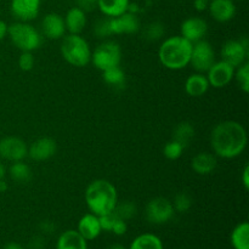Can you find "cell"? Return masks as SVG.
Returning <instances> with one entry per match:
<instances>
[{
    "label": "cell",
    "mask_w": 249,
    "mask_h": 249,
    "mask_svg": "<svg viewBox=\"0 0 249 249\" xmlns=\"http://www.w3.org/2000/svg\"><path fill=\"white\" fill-rule=\"evenodd\" d=\"M0 156L9 162L23 160L28 157V146L17 136H6L0 140Z\"/></svg>",
    "instance_id": "obj_11"
},
{
    "label": "cell",
    "mask_w": 249,
    "mask_h": 249,
    "mask_svg": "<svg viewBox=\"0 0 249 249\" xmlns=\"http://www.w3.org/2000/svg\"><path fill=\"white\" fill-rule=\"evenodd\" d=\"M146 219L153 225H164L175 215L173 203L165 197H156L151 199L145 209Z\"/></svg>",
    "instance_id": "obj_7"
},
{
    "label": "cell",
    "mask_w": 249,
    "mask_h": 249,
    "mask_svg": "<svg viewBox=\"0 0 249 249\" xmlns=\"http://www.w3.org/2000/svg\"><path fill=\"white\" fill-rule=\"evenodd\" d=\"M233 79L237 82L238 87L243 92H249V62L246 61L241 66L236 67L235 70V77Z\"/></svg>",
    "instance_id": "obj_30"
},
{
    "label": "cell",
    "mask_w": 249,
    "mask_h": 249,
    "mask_svg": "<svg viewBox=\"0 0 249 249\" xmlns=\"http://www.w3.org/2000/svg\"><path fill=\"white\" fill-rule=\"evenodd\" d=\"M241 1H245V0H241Z\"/></svg>",
    "instance_id": "obj_47"
},
{
    "label": "cell",
    "mask_w": 249,
    "mask_h": 249,
    "mask_svg": "<svg viewBox=\"0 0 249 249\" xmlns=\"http://www.w3.org/2000/svg\"><path fill=\"white\" fill-rule=\"evenodd\" d=\"M7 190V184L6 181H4V179L0 180V192H5Z\"/></svg>",
    "instance_id": "obj_44"
},
{
    "label": "cell",
    "mask_w": 249,
    "mask_h": 249,
    "mask_svg": "<svg viewBox=\"0 0 249 249\" xmlns=\"http://www.w3.org/2000/svg\"><path fill=\"white\" fill-rule=\"evenodd\" d=\"M9 174L14 181L19 182V184H26L31 180L32 170L31 167L23 160H17V162H12L9 169Z\"/></svg>",
    "instance_id": "obj_26"
},
{
    "label": "cell",
    "mask_w": 249,
    "mask_h": 249,
    "mask_svg": "<svg viewBox=\"0 0 249 249\" xmlns=\"http://www.w3.org/2000/svg\"><path fill=\"white\" fill-rule=\"evenodd\" d=\"M175 213H186L192 207V198L186 192H179L172 202Z\"/></svg>",
    "instance_id": "obj_32"
},
{
    "label": "cell",
    "mask_w": 249,
    "mask_h": 249,
    "mask_svg": "<svg viewBox=\"0 0 249 249\" xmlns=\"http://www.w3.org/2000/svg\"><path fill=\"white\" fill-rule=\"evenodd\" d=\"M214 62H215V51L209 41L202 39L194 43L190 65L196 72L206 73Z\"/></svg>",
    "instance_id": "obj_8"
},
{
    "label": "cell",
    "mask_w": 249,
    "mask_h": 249,
    "mask_svg": "<svg viewBox=\"0 0 249 249\" xmlns=\"http://www.w3.org/2000/svg\"><path fill=\"white\" fill-rule=\"evenodd\" d=\"M65 19L66 31L70 34H80L87 27V12L79 6H73L66 12Z\"/></svg>",
    "instance_id": "obj_19"
},
{
    "label": "cell",
    "mask_w": 249,
    "mask_h": 249,
    "mask_svg": "<svg viewBox=\"0 0 249 249\" xmlns=\"http://www.w3.org/2000/svg\"><path fill=\"white\" fill-rule=\"evenodd\" d=\"M248 53V40L246 38L231 39V40L225 41L220 50L221 60L235 68L247 61Z\"/></svg>",
    "instance_id": "obj_9"
},
{
    "label": "cell",
    "mask_w": 249,
    "mask_h": 249,
    "mask_svg": "<svg viewBox=\"0 0 249 249\" xmlns=\"http://www.w3.org/2000/svg\"><path fill=\"white\" fill-rule=\"evenodd\" d=\"M122 57L123 53L121 45L114 40H105L92 51L90 62L95 66V68L104 72L109 68L121 66Z\"/></svg>",
    "instance_id": "obj_6"
},
{
    "label": "cell",
    "mask_w": 249,
    "mask_h": 249,
    "mask_svg": "<svg viewBox=\"0 0 249 249\" xmlns=\"http://www.w3.org/2000/svg\"><path fill=\"white\" fill-rule=\"evenodd\" d=\"M7 28H9V26H7L6 22L0 19V40H2L7 36Z\"/></svg>",
    "instance_id": "obj_42"
},
{
    "label": "cell",
    "mask_w": 249,
    "mask_h": 249,
    "mask_svg": "<svg viewBox=\"0 0 249 249\" xmlns=\"http://www.w3.org/2000/svg\"><path fill=\"white\" fill-rule=\"evenodd\" d=\"M77 231L84 237L88 242L95 241L100 237L102 232L100 218L92 213H87L79 219L77 225Z\"/></svg>",
    "instance_id": "obj_18"
},
{
    "label": "cell",
    "mask_w": 249,
    "mask_h": 249,
    "mask_svg": "<svg viewBox=\"0 0 249 249\" xmlns=\"http://www.w3.org/2000/svg\"><path fill=\"white\" fill-rule=\"evenodd\" d=\"M41 0H11L10 10L17 21L31 22L40 12Z\"/></svg>",
    "instance_id": "obj_12"
},
{
    "label": "cell",
    "mask_w": 249,
    "mask_h": 249,
    "mask_svg": "<svg viewBox=\"0 0 249 249\" xmlns=\"http://www.w3.org/2000/svg\"><path fill=\"white\" fill-rule=\"evenodd\" d=\"M65 19L60 14L50 12L44 16L41 21V36L50 40H58L62 39L66 34Z\"/></svg>",
    "instance_id": "obj_15"
},
{
    "label": "cell",
    "mask_w": 249,
    "mask_h": 249,
    "mask_svg": "<svg viewBox=\"0 0 249 249\" xmlns=\"http://www.w3.org/2000/svg\"><path fill=\"white\" fill-rule=\"evenodd\" d=\"M207 32H208V23L206 22V19L198 16L189 17L180 26V33H181L182 38L192 44L204 39Z\"/></svg>",
    "instance_id": "obj_13"
},
{
    "label": "cell",
    "mask_w": 249,
    "mask_h": 249,
    "mask_svg": "<svg viewBox=\"0 0 249 249\" xmlns=\"http://www.w3.org/2000/svg\"><path fill=\"white\" fill-rule=\"evenodd\" d=\"M78 1V6L82 7L85 12L90 11V10L94 9L96 6L97 0H77Z\"/></svg>",
    "instance_id": "obj_39"
},
{
    "label": "cell",
    "mask_w": 249,
    "mask_h": 249,
    "mask_svg": "<svg viewBox=\"0 0 249 249\" xmlns=\"http://www.w3.org/2000/svg\"><path fill=\"white\" fill-rule=\"evenodd\" d=\"M209 85L207 75L204 73H194L189 75L185 82V92L191 97H201L209 90Z\"/></svg>",
    "instance_id": "obj_20"
},
{
    "label": "cell",
    "mask_w": 249,
    "mask_h": 249,
    "mask_svg": "<svg viewBox=\"0 0 249 249\" xmlns=\"http://www.w3.org/2000/svg\"><path fill=\"white\" fill-rule=\"evenodd\" d=\"M192 45L181 36H173L164 39L158 49L160 65L170 71H180L190 65Z\"/></svg>",
    "instance_id": "obj_3"
},
{
    "label": "cell",
    "mask_w": 249,
    "mask_h": 249,
    "mask_svg": "<svg viewBox=\"0 0 249 249\" xmlns=\"http://www.w3.org/2000/svg\"><path fill=\"white\" fill-rule=\"evenodd\" d=\"M230 242L233 249H249V224L242 221L231 231Z\"/></svg>",
    "instance_id": "obj_25"
},
{
    "label": "cell",
    "mask_w": 249,
    "mask_h": 249,
    "mask_svg": "<svg viewBox=\"0 0 249 249\" xmlns=\"http://www.w3.org/2000/svg\"><path fill=\"white\" fill-rule=\"evenodd\" d=\"M4 177H5V168H4V165L0 163V180L4 179Z\"/></svg>",
    "instance_id": "obj_46"
},
{
    "label": "cell",
    "mask_w": 249,
    "mask_h": 249,
    "mask_svg": "<svg viewBox=\"0 0 249 249\" xmlns=\"http://www.w3.org/2000/svg\"><path fill=\"white\" fill-rule=\"evenodd\" d=\"M56 249H89L88 241L77 230H66L58 236Z\"/></svg>",
    "instance_id": "obj_22"
},
{
    "label": "cell",
    "mask_w": 249,
    "mask_h": 249,
    "mask_svg": "<svg viewBox=\"0 0 249 249\" xmlns=\"http://www.w3.org/2000/svg\"><path fill=\"white\" fill-rule=\"evenodd\" d=\"M34 63H36V58H34L33 53H29V51H22L21 55L18 57V66L23 72H28L32 71L34 67Z\"/></svg>",
    "instance_id": "obj_35"
},
{
    "label": "cell",
    "mask_w": 249,
    "mask_h": 249,
    "mask_svg": "<svg viewBox=\"0 0 249 249\" xmlns=\"http://www.w3.org/2000/svg\"><path fill=\"white\" fill-rule=\"evenodd\" d=\"M128 249H164V245L160 236L152 232H145L136 236Z\"/></svg>",
    "instance_id": "obj_24"
},
{
    "label": "cell",
    "mask_w": 249,
    "mask_h": 249,
    "mask_svg": "<svg viewBox=\"0 0 249 249\" xmlns=\"http://www.w3.org/2000/svg\"><path fill=\"white\" fill-rule=\"evenodd\" d=\"M163 34H164V27L158 22L148 24L145 29V36L148 40H157L160 36H163Z\"/></svg>",
    "instance_id": "obj_34"
},
{
    "label": "cell",
    "mask_w": 249,
    "mask_h": 249,
    "mask_svg": "<svg viewBox=\"0 0 249 249\" xmlns=\"http://www.w3.org/2000/svg\"><path fill=\"white\" fill-rule=\"evenodd\" d=\"M209 5V0H195L194 1V6L197 11L203 12L208 9Z\"/></svg>",
    "instance_id": "obj_41"
},
{
    "label": "cell",
    "mask_w": 249,
    "mask_h": 249,
    "mask_svg": "<svg viewBox=\"0 0 249 249\" xmlns=\"http://www.w3.org/2000/svg\"><path fill=\"white\" fill-rule=\"evenodd\" d=\"M209 14L214 21L226 23L236 15V5L233 0H209Z\"/></svg>",
    "instance_id": "obj_17"
},
{
    "label": "cell",
    "mask_w": 249,
    "mask_h": 249,
    "mask_svg": "<svg viewBox=\"0 0 249 249\" xmlns=\"http://www.w3.org/2000/svg\"><path fill=\"white\" fill-rule=\"evenodd\" d=\"M108 249H128V248L124 247L123 245H118V243H117V245H112Z\"/></svg>",
    "instance_id": "obj_45"
},
{
    "label": "cell",
    "mask_w": 249,
    "mask_h": 249,
    "mask_svg": "<svg viewBox=\"0 0 249 249\" xmlns=\"http://www.w3.org/2000/svg\"><path fill=\"white\" fill-rule=\"evenodd\" d=\"M235 67L229 65L225 61H215L206 72L209 85L215 89H223L228 87L235 77Z\"/></svg>",
    "instance_id": "obj_10"
},
{
    "label": "cell",
    "mask_w": 249,
    "mask_h": 249,
    "mask_svg": "<svg viewBox=\"0 0 249 249\" xmlns=\"http://www.w3.org/2000/svg\"><path fill=\"white\" fill-rule=\"evenodd\" d=\"M218 160L214 153L201 152L197 153L191 160V167L194 172L198 175H209L215 170Z\"/></svg>",
    "instance_id": "obj_21"
},
{
    "label": "cell",
    "mask_w": 249,
    "mask_h": 249,
    "mask_svg": "<svg viewBox=\"0 0 249 249\" xmlns=\"http://www.w3.org/2000/svg\"><path fill=\"white\" fill-rule=\"evenodd\" d=\"M241 181H242L245 190H249V165L246 164L241 174Z\"/></svg>",
    "instance_id": "obj_40"
},
{
    "label": "cell",
    "mask_w": 249,
    "mask_h": 249,
    "mask_svg": "<svg viewBox=\"0 0 249 249\" xmlns=\"http://www.w3.org/2000/svg\"><path fill=\"white\" fill-rule=\"evenodd\" d=\"M126 231H128V221L117 218L116 221H114L113 226H112L111 232L114 233L116 236H123L125 235Z\"/></svg>",
    "instance_id": "obj_36"
},
{
    "label": "cell",
    "mask_w": 249,
    "mask_h": 249,
    "mask_svg": "<svg viewBox=\"0 0 249 249\" xmlns=\"http://www.w3.org/2000/svg\"><path fill=\"white\" fill-rule=\"evenodd\" d=\"M185 147L180 142L175 140L168 141L167 143L163 147V155L167 160H179L182 156V152H184Z\"/></svg>",
    "instance_id": "obj_31"
},
{
    "label": "cell",
    "mask_w": 249,
    "mask_h": 249,
    "mask_svg": "<svg viewBox=\"0 0 249 249\" xmlns=\"http://www.w3.org/2000/svg\"><path fill=\"white\" fill-rule=\"evenodd\" d=\"M84 198L90 213L102 216L113 213L118 203V192L108 180L96 179L88 185Z\"/></svg>",
    "instance_id": "obj_2"
},
{
    "label": "cell",
    "mask_w": 249,
    "mask_h": 249,
    "mask_svg": "<svg viewBox=\"0 0 249 249\" xmlns=\"http://www.w3.org/2000/svg\"><path fill=\"white\" fill-rule=\"evenodd\" d=\"M2 249H24V247L18 242H9L4 246Z\"/></svg>",
    "instance_id": "obj_43"
},
{
    "label": "cell",
    "mask_w": 249,
    "mask_h": 249,
    "mask_svg": "<svg viewBox=\"0 0 249 249\" xmlns=\"http://www.w3.org/2000/svg\"><path fill=\"white\" fill-rule=\"evenodd\" d=\"M61 55L63 60L71 66L82 68L91 61V48L87 39L80 34H70L62 38L60 45Z\"/></svg>",
    "instance_id": "obj_4"
},
{
    "label": "cell",
    "mask_w": 249,
    "mask_h": 249,
    "mask_svg": "<svg viewBox=\"0 0 249 249\" xmlns=\"http://www.w3.org/2000/svg\"><path fill=\"white\" fill-rule=\"evenodd\" d=\"M39 230L43 236H50L56 231V225L50 220H44L39 224Z\"/></svg>",
    "instance_id": "obj_37"
},
{
    "label": "cell",
    "mask_w": 249,
    "mask_h": 249,
    "mask_svg": "<svg viewBox=\"0 0 249 249\" xmlns=\"http://www.w3.org/2000/svg\"><path fill=\"white\" fill-rule=\"evenodd\" d=\"M57 151V143L51 138H40L28 147V157L36 162L50 160Z\"/></svg>",
    "instance_id": "obj_16"
},
{
    "label": "cell",
    "mask_w": 249,
    "mask_h": 249,
    "mask_svg": "<svg viewBox=\"0 0 249 249\" xmlns=\"http://www.w3.org/2000/svg\"><path fill=\"white\" fill-rule=\"evenodd\" d=\"M195 136V128L191 123L189 122H181L177 125L174 130V136H173V140L178 141V142L181 143L185 148L189 146V143L191 142L192 139Z\"/></svg>",
    "instance_id": "obj_27"
},
{
    "label": "cell",
    "mask_w": 249,
    "mask_h": 249,
    "mask_svg": "<svg viewBox=\"0 0 249 249\" xmlns=\"http://www.w3.org/2000/svg\"><path fill=\"white\" fill-rule=\"evenodd\" d=\"M109 27H111L112 36L135 34L140 29V21L135 14L126 11L121 16L109 17Z\"/></svg>",
    "instance_id": "obj_14"
},
{
    "label": "cell",
    "mask_w": 249,
    "mask_h": 249,
    "mask_svg": "<svg viewBox=\"0 0 249 249\" xmlns=\"http://www.w3.org/2000/svg\"><path fill=\"white\" fill-rule=\"evenodd\" d=\"M94 33L96 34L97 38H107V36H112L111 27H109V17H105V18L99 19L95 23Z\"/></svg>",
    "instance_id": "obj_33"
},
{
    "label": "cell",
    "mask_w": 249,
    "mask_h": 249,
    "mask_svg": "<svg viewBox=\"0 0 249 249\" xmlns=\"http://www.w3.org/2000/svg\"><path fill=\"white\" fill-rule=\"evenodd\" d=\"M247 130L236 121H224L216 124L211 133V146L216 157L233 160L247 147Z\"/></svg>",
    "instance_id": "obj_1"
},
{
    "label": "cell",
    "mask_w": 249,
    "mask_h": 249,
    "mask_svg": "<svg viewBox=\"0 0 249 249\" xmlns=\"http://www.w3.org/2000/svg\"><path fill=\"white\" fill-rule=\"evenodd\" d=\"M96 6L106 17H117L130 9V0H97Z\"/></svg>",
    "instance_id": "obj_23"
},
{
    "label": "cell",
    "mask_w": 249,
    "mask_h": 249,
    "mask_svg": "<svg viewBox=\"0 0 249 249\" xmlns=\"http://www.w3.org/2000/svg\"><path fill=\"white\" fill-rule=\"evenodd\" d=\"M113 213L117 218L128 221L136 215L138 208H136V204L131 201H124L121 202V203L118 202L116 208H114Z\"/></svg>",
    "instance_id": "obj_29"
},
{
    "label": "cell",
    "mask_w": 249,
    "mask_h": 249,
    "mask_svg": "<svg viewBox=\"0 0 249 249\" xmlns=\"http://www.w3.org/2000/svg\"><path fill=\"white\" fill-rule=\"evenodd\" d=\"M44 246H45V238L43 235L33 236L28 243L29 249H43Z\"/></svg>",
    "instance_id": "obj_38"
},
{
    "label": "cell",
    "mask_w": 249,
    "mask_h": 249,
    "mask_svg": "<svg viewBox=\"0 0 249 249\" xmlns=\"http://www.w3.org/2000/svg\"><path fill=\"white\" fill-rule=\"evenodd\" d=\"M102 78L106 84L113 88H122L125 84V73L121 67H113L102 72Z\"/></svg>",
    "instance_id": "obj_28"
},
{
    "label": "cell",
    "mask_w": 249,
    "mask_h": 249,
    "mask_svg": "<svg viewBox=\"0 0 249 249\" xmlns=\"http://www.w3.org/2000/svg\"><path fill=\"white\" fill-rule=\"evenodd\" d=\"M7 36L12 44L21 51L33 53L34 50H38L43 44L41 33L29 22L17 21L10 24L7 28Z\"/></svg>",
    "instance_id": "obj_5"
}]
</instances>
